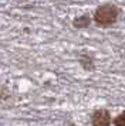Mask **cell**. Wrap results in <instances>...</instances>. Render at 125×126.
Masks as SVG:
<instances>
[{
    "label": "cell",
    "mask_w": 125,
    "mask_h": 126,
    "mask_svg": "<svg viewBox=\"0 0 125 126\" xmlns=\"http://www.w3.org/2000/svg\"><path fill=\"white\" fill-rule=\"evenodd\" d=\"M119 9L115 4H102L94 13V21L101 27H109L118 20Z\"/></svg>",
    "instance_id": "cell-1"
},
{
    "label": "cell",
    "mask_w": 125,
    "mask_h": 126,
    "mask_svg": "<svg viewBox=\"0 0 125 126\" xmlns=\"http://www.w3.org/2000/svg\"><path fill=\"white\" fill-rule=\"evenodd\" d=\"M91 24V18L88 14H83V16H78V17L74 18L73 26L75 29H87Z\"/></svg>",
    "instance_id": "cell-3"
},
{
    "label": "cell",
    "mask_w": 125,
    "mask_h": 126,
    "mask_svg": "<svg viewBox=\"0 0 125 126\" xmlns=\"http://www.w3.org/2000/svg\"><path fill=\"white\" fill-rule=\"evenodd\" d=\"M112 122H114V125L115 126H125V110L124 112H121L117 118H114Z\"/></svg>",
    "instance_id": "cell-4"
},
{
    "label": "cell",
    "mask_w": 125,
    "mask_h": 126,
    "mask_svg": "<svg viewBox=\"0 0 125 126\" xmlns=\"http://www.w3.org/2000/svg\"><path fill=\"white\" fill-rule=\"evenodd\" d=\"M85 60H81V65L84 67L85 69H88V71H91V69L94 68V64H92V60L88 57H84Z\"/></svg>",
    "instance_id": "cell-5"
},
{
    "label": "cell",
    "mask_w": 125,
    "mask_h": 126,
    "mask_svg": "<svg viewBox=\"0 0 125 126\" xmlns=\"http://www.w3.org/2000/svg\"><path fill=\"white\" fill-rule=\"evenodd\" d=\"M111 122H112V119L107 109H97L91 113V125L92 126H109Z\"/></svg>",
    "instance_id": "cell-2"
}]
</instances>
